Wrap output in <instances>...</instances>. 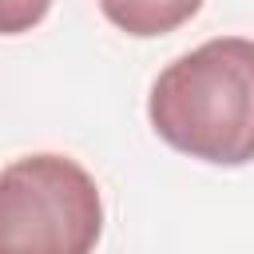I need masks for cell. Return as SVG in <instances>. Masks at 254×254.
Instances as JSON below:
<instances>
[{"label": "cell", "instance_id": "obj_1", "mask_svg": "<svg viewBox=\"0 0 254 254\" xmlns=\"http://www.w3.org/2000/svg\"><path fill=\"white\" fill-rule=\"evenodd\" d=\"M155 135L202 163L254 159V40L218 36L167 64L147 95Z\"/></svg>", "mask_w": 254, "mask_h": 254}, {"label": "cell", "instance_id": "obj_2", "mask_svg": "<svg viewBox=\"0 0 254 254\" xmlns=\"http://www.w3.org/2000/svg\"><path fill=\"white\" fill-rule=\"evenodd\" d=\"M103 234L95 179L67 155L0 167V254H91Z\"/></svg>", "mask_w": 254, "mask_h": 254}, {"label": "cell", "instance_id": "obj_3", "mask_svg": "<svg viewBox=\"0 0 254 254\" xmlns=\"http://www.w3.org/2000/svg\"><path fill=\"white\" fill-rule=\"evenodd\" d=\"M99 8L119 32L147 40V36H167L183 28L202 8V0H107Z\"/></svg>", "mask_w": 254, "mask_h": 254}, {"label": "cell", "instance_id": "obj_4", "mask_svg": "<svg viewBox=\"0 0 254 254\" xmlns=\"http://www.w3.org/2000/svg\"><path fill=\"white\" fill-rule=\"evenodd\" d=\"M52 0H0V36H20L32 32L48 16Z\"/></svg>", "mask_w": 254, "mask_h": 254}, {"label": "cell", "instance_id": "obj_5", "mask_svg": "<svg viewBox=\"0 0 254 254\" xmlns=\"http://www.w3.org/2000/svg\"><path fill=\"white\" fill-rule=\"evenodd\" d=\"M99 4H107V0H99Z\"/></svg>", "mask_w": 254, "mask_h": 254}]
</instances>
